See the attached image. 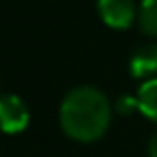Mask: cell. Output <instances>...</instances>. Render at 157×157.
Here are the masks:
<instances>
[{
	"mask_svg": "<svg viewBox=\"0 0 157 157\" xmlns=\"http://www.w3.org/2000/svg\"><path fill=\"white\" fill-rule=\"evenodd\" d=\"M148 157H157V131L153 133V138L148 142Z\"/></svg>",
	"mask_w": 157,
	"mask_h": 157,
	"instance_id": "obj_8",
	"label": "cell"
},
{
	"mask_svg": "<svg viewBox=\"0 0 157 157\" xmlns=\"http://www.w3.org/2000/svg\"><path fill=\"white\" fill-rule=\"evenodd\" d=\"M60 127L78 142L99 140L112 118V105L103 90L90 84L73 86L60 101Z\"/></svg>",
	"mask_w": 157,
	"mask_h": 157,
	"instance_id": "obj_1",
	"label": "cell"
},
{
	"mask_svg": "<svg viewBox=\"0 0 157 157\" xmlns=\"http://www.w3.org/2000/svg\"><path fill=\"white\" fill-rule=\"evenodd\" d=\"M138 110L153 123H157V78L144 80L136 93Z\"/></svg>",
	"mask_w": 157,
	"mask_h": 157,
	"instance_id": "obj_5",
	"label": "cell"
},
{
	"mask_svg": "<svg viewBox=\"0 0 157 157\" xmlns=\"http://www.w3.org/2000/svg\"><path fill=\"white\" fill-rule=\"evenodd\" d=\"M97 9L101 20L116 30H125L138 17V9L133 0H97Z\"/></svg>",
	"mask_w": 157,
	"mask_h": 157,
	"instance_id": "obj_3",
	"label": "cell"
},
{
	"mask_svg": "<svg viewBox=\"0 0 157 157\" xmlns=\"http://www.w3.org/2000/svg\"><path fill=\"white\" fill-rule=\"evenodd\" d=\"M129 73L133 78H148L157 73V43L140 45L129 58Z\"/></svg>",
	"mask_w": 157,
	"mask_h": 157,
	"instance_id": "obj_4",
	"label": "cell"
},
{
	"mask_svg": "<svg viewBox=\"0 0 157 157\" xmlns=\"http://www.w3.org/2000/svg\"><path fill=\"white\" fill-rule=\"evenodd\" d=\"M133 110H138V99L136 95H121L116 99V112L118 114H131Z\"/></svg>",
	"mask_w": 157,
	"mask_h": 157,
	"instance_id": "obj_7",
	"label": "cell"
},
{
	"mask_svg": "<svg viewBox=\"0 0 157 157\" xmlns=\"http://www.w3.org/2000/svg\"><path fill=\"white\" fill-rule=\"evenodd\" d=\"M30 123V110L20 95H0V129L20 133Z\"/></svg>",
	"mask_w": 157,
	"mask_h": 157,
	"instance_id": "obj_2",
	"label": "cell"
},
{
	"mask_svg": "<svg viewBox=\"0 0 157 157\" xmlns=\"http://www.w3.org/2000/svg\"><path fill=\"white\" fill-rule=\"evenodd\" d=\"M138 24L146 35L157 37V0H142L140 2Z\"/></svg>",
	"mask_w": 157,
	"mask_h": 157,
	"instance_id": "obj_6",
	"label": "cell"
}]
</instances>
